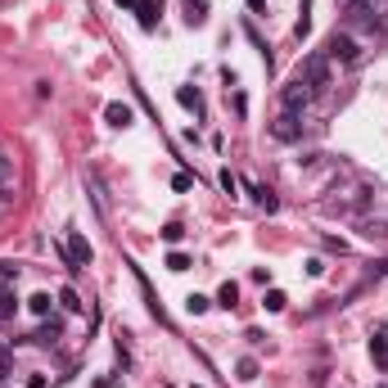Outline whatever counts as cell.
I'll list each match as a JSON object with an SVG mask.
<instances>
[{"label": "cell", "mask_w": 388, "mask_h": 388, "mask_svg": "<svg viewBox=\"0 0 388 388\" xmlns=\"http://www.w3.org/2000/svg\"><path fill=\"white\" fill-rule=\"evenodd\" d=\"M167 271H190V258L185 253H167Z\"/></svg>", "instance_id": "obj_18"}, {"label": "cell", "mask_w": 388, "mask_h": 388, "mask_svg": "<svg viewBox=\"0 0 388 388\" xmlns=\"http://www.w3.org/2000/svg\"><path fill=\"white\" fill-rule=\"evenodd\" d=\"M222 190H226V194H235V190H240V181H235V172H222Z\"/></svg>", "instance_id": "obj_23"}, {"label": "cell", "mask_w": 388, "mask_h": 388, "mask_svg": "<svg viewBox=\"0 0 388 388\" xmlns=\"http://www.w3.org/2000/svg\"><path fill=\"white\" fill-rule=\"evenodd\" d=\"M118 5H127V9H136V5H140V0H118Z\"/></svg>", "instance_id": "obj_25"}, {"label": "cell", "mask_w": 388, "mask_h": 388, "mask_svg": "<svg viewBox=\"0 0 388 388\" xmlns=\"http://www.w3.org/2000/svg\"><path fill=\"white\" fill-rule=\"evenodd\" d=\"M185 307H190V311H194V316H203V311H208V307H212V302H208V298H203V293H190V298H185Z\"/></svg>", "instance_id": "obj_17"}, {"label": "cell", "mask_w": 388, "mask_h": 388, "mask_svg": "<svg viewBox=\"0 0 388 388\" xmlns=\"http://www.w3.org/2000/svg\"><path fill=\"white\" fill-rule=\"evenodd\" d=\"M176 100L185 104V109H194V113H203V95H199V91H190V86H181L176 91Z\"/></svg>", "instance_id": "obj_10"}, {"label": "cell", "mask_w": 388, "mask_h": 388, "mask_svg": "<svg viewBox=\"0 0 388 388\" xmlns=\"http://www.w3.org/2000/svg\"><path fill=\"white\" fill-rule=\"evenodd\" d=\"M27 307H32L36 316H50V293H36V298H27Z\"/></svg>", "instance_id": "obj_14"}, {"label": "cell", "mask_w": 388, "mask_h": 388, "mask_svg": "<svg viewBox=\"0 0 388 388\" xmlns=\"http://www.w3.org/2000/svg\"><path fill=\"white\" fill-rule=\"evenodd\" d=\"M181 5H185V23H203V18H208V0H181Z\"/></svg>", "instance_id": "obj_8"}, {"label": "cell", "mask_w": 388, "mask_h": 388, "mask_svg": "<svg viewBox=\"0 0 388 388\" xmlns=\"http://www.w3.org/2000/svg\"><path fill=\"white\" fill-rule=\"evenodd\" d=\"M104 122H109V127H131V109L127 104H109V109H104Z\"/></svg>", "instance_id": "obj_6"}, {"label": "cell", "mask_w": 388, "mask_h": 388, "mask_svg": "<svg viewBox=\"0 0 388 388\" xmlns=\"http://www.w3.org/2000/svg\"><path fill=\"white\" fill-rule=\"evenodd\" d=\"M59 302H63V311H82V298H77V289H59Z\"/></svg>", "instance_id": "obj_13"}, {"label": "cell", "mask_w": 388, "mask_h": 388, "mask_svg": "<svg viewBox=\"0 0 388 388\" xmlns=\"http://www.w3.org/2000/svg\"><path fill=\"white\" fill-rule=\"evenodd\" d=\"M249 190H253V199H258V203H262V208H267V212H276V208H280V199H276V194H271V190H267V185H249Z\"/></svg>", "instance_id": "obj_9"}, {"label": "cell", "mask_w": 388, "mask_h": 388, "mask_svg": "<svg viewBox=\"0 0 388 388\" xmlns=\"http://www.w3.org/2000/svg\"><path fill=\"white\" fill-rule=\"evenodd\" d=\"M271 136H276V140H298V136H302L298 113H280V118L271 122Z\"/></svg>", "instance_id": "obj_5"}, {"label": "cell", "mask_w": 388, "mask_h": 388, "mask_svg": "<svg viewBox=\"0 0 388 388\" xmlns=\"http://www.w3.org/2000/svg\"><path fill=\"white\" fill-rule=\"evenodd\" d=\"M240 380H258V362H249V357H244V362H240Z\"/></svg>", "instance_id": "obj_21"}, {"label": "cell", "mask_w": 388, "mask_h": 388, "mask_svg": "<svg viewBox=\"0 0 388 388\" xmlns=\"http://www.w3.org/2000/svg\"><path fill=\"white\" fill-rule=\"evenodd\" d=\"M302 82H307L311 91H325V86H329V63H325V54H311V59H307Z\"/></svg>", "instance_id": "obj_1"}, {"label": "cell", "mask_w": 388, "mask_h": 388, "mask_svg": "<svg viewBox=\"0 0 388 388\" xmlns=\"http://www.w3.org/2000/svg\"><path fill=\"white\" fill-rule=\"evenodd\" d=\"M235 298H240V289H235L231 280H226V285H222V293H217V302H222V307H235Z\"/></svg>", "instance_id": "obj_16"}, {"label": "cell", "mask_w": 388, "mask_h": 388, "mask_svg": "<svg viewBox=\"0 0 388 388\" xmlns=\"http://www.w3.org/2000/svg\"><path fill=\"white\" fill-rule=\"evenodd\" d=\"M9 371V352H5V348H0V375H5Z\"/></svg>", "instance_id": "obj_24"}, {"label": "cell", "mask_w": 388, "mask_h": 388, "mask_svg": "<svg viewBox=\"0 0 388 388\" xmlns=\"http://www.w3.org/2000/svg\"><path fill=\"white\" fill-rule=\"evenodd\" d=\"M380 388H384V384H380Z\"/></svg>", "instance_id": "obj_27"}, {"label": "cell", "mask_w": 388, "mask_h": 388, "mask_svg": "<svg viewBox=\"0 0 388 388\" xmlns=\"http://www.w3.org/2000/svg\"><path fill=\"white\" fill-rule=\"evenodd\" d=\"M371 357H375V362H380V366H388V343H384L380 334L371 339Z\"/></svg>", "instance_id": "obj_15"}, {"label": "cell", "mask_w": 388, "mask_h": 388, "mask_svg": "<svg viewBox=\"0 0 388 388\" xmlns=\"http://www.w3.org/2000/svg\"><path fill=\"white\" fill-rule=\"evenodd\" d=\"M181 235H185V231H181V222H167V226H163V240H167V244H176Z\"/></svg>", "instance_id": "obj_20"}, {"label": "cell", "mask_w": 388, "mask_h": 388, "mask_svg": "<svg viewBox=\"0 0 388 388\" xmlns=\"http://www.w3.org/2000/svg\"><path fill=\"white\" fill-rule=\"evenodd\" d=\"M262 307H267V311H285V307H289V298H285L280 289H271L267 298H262Z\"/></svg>", "instance_id": "obj_12"}, {"label": "cell", "mask_w": 388, "mask_h": 388, "mask_svg": "<svg viewBox=\"0 0 388 388\" xmlns=\"http://www.w3.org/2000/svg\"><path fill=\"white\" fill-rule=\"evenodd\" d=\"M68 258L77 262V267H86V262L95 258V249H91V240H86L82 231H72V235H68Z\"/></svg>", "instance_id": "obj_4"}, {"label": "cell", "mask_w": 388, "mask_h": 388, "mask_svg": "<svg viewBox=\"0 0 388 388\" xmlns=\"http://www.w3.org/2000/svg\"><path fill=\"white\" fill-rule=\"evenodd\" d=\"M325 59H339V63H357V41L352 36H329L325 41Z\"/></svg>", "instance_id": "obj_3"}, {"label": "cell", "mask_w": 388, "mask_h": 388, "mask_svg": "<svg viewBox=\"0 0 388 388\" xmlns=\"http://www.w3.org/2000/svg\"><path fill=\"white\" fill-rule=\"evenodd\" d=\"M14 316V293H0V320Z\"/></svg>", "instance_id": "obj_22"}, {"label": "cell", "mask_w": 388, "mask_h": 388, "mask_svg": "<svg viewBox=\"0 0 388 388\" xmlns=\"http://www.w3.org/2000/svg\"><path fill=\"white\" fill-rule=\"evenodd\" d=\"M9 181H14V163H9V158L5 154H0V190H5V185Z\"/></svg>", "instance_id": "obj_19"}, {"label": "cell", "mask_w": 388, "mask_h": 388, "mask_svg": "<svg viewBox=\"0 0 388 388\" xmlns=\"http://www.w3.org/2000/svg\"><path fill=\"white\" fill-rule=\"evenodd\" d=\"M136 14H140V27H154V23H158V14H163V5H158V0H140Z\"/></svg>", "instance_id": "obj_7"}, {"label": "cell", "mask_w": 388, "mask_h": 388, "mask_svg": "<svg viewBox=\"0 0 388 388\" xmlns=\"http://www.w3.org/2000/svg\"><path fill=\"white\" fill-rule=\"evenodd\" d=\"M348 5H352V9H362V5H366V0H348Z\"/></svg>", "instance_id": "obj_26"}, {"label": "cell", "mask_w": 388, "mask_h": 388, "mask_svg": "<svg viewBox=\"0 0 388 388\" xmlns=\"http://www.w3.org/2000/svg\"><path fill=\"white\" fill-rule=\"evenodd\" d=\"M54 339H59V320H50V325H41L32 334V343H54Z\"/></svg>", "instance_id": "obj_11"}, {"label": "cell", "mask_w": 388, "mask_h": 388, "mask_svg": "<svg viewBox=\"0 0 388 388\" xmlns=\"http://www.w3.org/2000/svg\"><path fill=\"white\" fill-rule=\"evenodd\" d=\"M311 95H316V91H311L307 86V82H289V86H285V95H280V100H285V113H298V109H307V104H311Z\"/></svg>", "instance_id": "obj_2"}]
</instances>
